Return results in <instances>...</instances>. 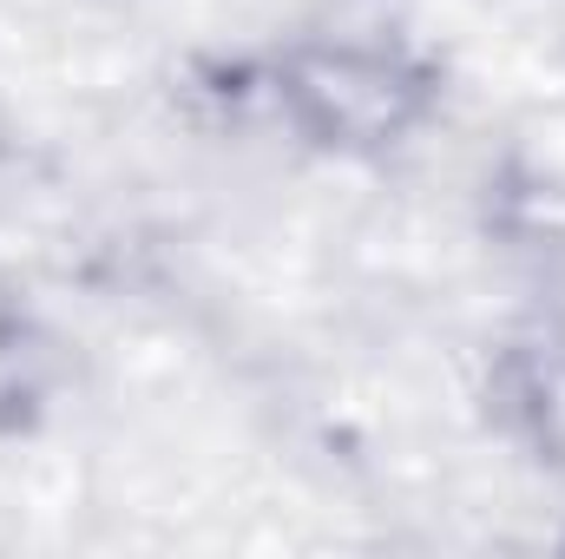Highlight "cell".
Instances as JSON below:
<instances>
[{
    "mask_svg": "<svg viewBox=\"0 0 565 559\" xmlns=\"http://www.w3.org/2000/svg\"><path fill=\"white\" fill-rule=\"evenodd\" d=\"M33 395H40V349L20 329H7L0 336V421H20Z\"/></svg>",
    "mask_w": 565,
    "mask_h": 559,
    "instance_id": "cell-2",
    "label": "cell"
},
{
    "mask_svg": "<svg viewBox=\"0 0 565 559\" xmlns=\"http://www.w3.org/2000/svg\"><path fill=\"white\" fill-rule=\"evenodd\" d=\"M282 106L289 119L322 145H388L402 139L427 106L422 73H408L388 53L362 46H309L282 66Z\"/></svg>",
    "mask_w": 565,
    "mask_h": 559,
    "instance_id": "cell-1",
    "label": "cell"
}]
</instances>
